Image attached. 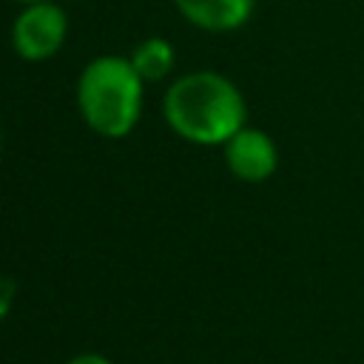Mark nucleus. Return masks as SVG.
<instances>
[{
	"instance_id": "1",
	"label": "nucleus",
	"mask_w": 364,
	"mask_h": 364,
	"mask_svg": "<svg viewBox=\"0 0 364 364\" xmlns=\"http://www.w3.org/2000/svg\"><path fill=\"white\" fill-rule=\"evenodd\" d=\"M168 128L191 145H225L247 125V102L233 80L219 71L199 68L171 82L162 100Z\"/></svg>"
},
{
	"instance_id": "2",
	"label": "nucleus",
	"mask_w": 364,
	"mask_h": 364,
	"mask_svg": "<svg viewBox=\"0 0 364 364\" xmlns=\"http://www.w3.org/2000/svg\"><path fill=\"white\" fill-rule=\"evenodd\" d=\"M142 88L145 80L128 57H94L77 77V108L82 122L108 139L128 136L142 114Z\"/></svg>"
},
{
	"instance_id": "3",
	"label": "nucleus",
	"mask_w": 364,
	"mask_h": 364,
	"mask_svg": "<svg viewBox=\"0 0 364 364\" xmlns=\"http://www.w3.org/2000/svg\"><path fill=\"white\" fill-rule=\"evenodd\" d=\"M68 37V14L54 0L23 6L11 23V48L28 63L54 57Z\"/></svg>"
},
{
	"instance_id": "4",
	"label": "nucleus",
	"mask_w": 364,
	"mask_h": 364,
	"mask_svg": "<svg viewBox=\"0 0 364 364\" xmlns=\"http://www.w3.org/2000/svg\"><path fill=\"white\" fill-rule=\"evenodd\" d=\"M222 154H225L228 171L239 182H250V185L264 182L279 168V148H276L273 136L262 128H253V125L239 128L222 145Z\"/></svg>"
},
{
	"instance_id": "5",
	"label": "nucleus",
	"mask_w": 364,
	"mask_h": 364,
	"mask_svg": "<svg viewBox=\"0 0 364 364\" xmlns=\"http://www.w3.org/2000/svg\"><path fill=\"white\" fill-rule=\"evenodd\" d=\"M173 6L191 26L225 34L242 28L250 20L256 0H173Z\"/></svg>"
},
{
	"instance_id": "6",
	"label": "nucleus",
	"mask_w": 364,
	"mask_h": 364,
	"mask_svg": "<svg viewBox=\"0 0 364 364\" xmlns=\"http://www.w3.org/2000/svg\"><path fill=\"white\" fill-rule=\"evenodd\" d=\"M128 60H131V65L136 68V74L145 82H159L173 71L176 51L165 37H148V40L134 46Z\"/></svg>"
},
{
	"instance_id": "7",
	"label": "nucleus",
	"mask_w": 364,
	"mask_h": 364,
	"mask_svg": "<svg viewBox=\"0 0 364 364\" xmlns=\"http://www.w3.org/2000/svg\"><path fill=\"white\" fill-rule=\"evenodd\" d=\"M65 364H114L111 358H105L102 353H77L74 358H68Z\"/></svg>"
},
{
	"instance_id": "8",
	"label": "nucleus",
	"mask_w": 364,
	"mask_h": 364,
	"mask_svg": "<svg viewBox=\"0 0 364 364\" xmlns=\"http://www.w3.org/2000/svg\"><path fill=\"white\" fill-rule=\"evenodd\" d=\"M14 3H20V6H31V3H46V0H14Z\"/></svg>"
},
{
	"instance_id": "9",
	"label": "nucleus",
	"mask_w": 364,
	"mask_h": 364,
	"mask_svg": "<svg viewBox=\"0 0 364 364\" xmlns=\"http://www.w3.org/2000/svg\"><path fill=\"white\" fill-rule=\"evenodd\" d=\"M0 148H3V134H0Z\"/></svg>"
}]
</instances>
